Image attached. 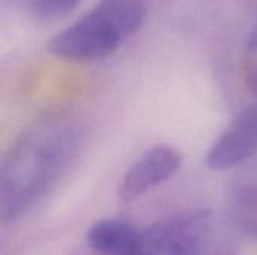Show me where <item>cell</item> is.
Here are the masks:
<instances>
[{
	"label": "cell",
	"mask_w": 257,
	"mask_h": 255,
	"mask_svg": "<svg viewBox=\"0 0 257 255\" xmlns=\"http://www.w3.org/2000/svg\"><path fill=\"white\" fill-rule=\"evenodd\" d=\"M143 0H99L65 27L48 44V51L65 60L89 62L114 53L143 24Z\"/></svg>",
	"instance_id": "obj_2"
},
{
	"label": "cell",
	"mask_w": 257,
	"mask_h": 255,
	"mask_svg": "<svg viewBox=\"0 0 257 255\" xmlns=\"http://www.w3.org/2000/svg\"><path fill=\"white\" fill-rule=\"evenodd\" d=\"M142 234L143 230L126 221L105 218L90 225L86 240L96 255H137Z\"/></svg>",
	"instance_id": "obj_6"
},
{
	"label": "cell",
	"mask_w": 257,
	"mask_h": 255,
	"mask_svg": "<svg viewBox=\"0 0 257 255\" xmlns=\"http://www.w3.org/2000/svg\"><path fill=\"white\" fill-rule=\"evenodd\" d=\"M182 165V155L172 146L160 144L146 150L122 177L117 197L122 203L130 204L152 191L154 188L170 180Z\"/></svg>",
	"instance_id": "obj_4"
},
{
	"label": "cell",
	"mask_w": 257,
	"mask_h": 255,
	"mask_svg": "<svg viewBox=\"0 0 257 255\" xmlns=\"http://www.w3.org/2000/svg\"><path fill=\"white\" fill-rule=\"evenodd\" d=\"M242 74L250 90L257 95V27L251 32L242 51Z\"/></svg>",
	"instance_id": "obj_8"
},
{
	"label": "cell",
	"mask_w": 257,
	"mask_h": 255,
	"mask_svg": "<svg viewBox=\"0 0 257 255\" xmlns=\"http://www.w3.org/2000/svg\"><path fill=\"white\" fill-rule=\"evenodd\" d=\"M14 8L23 11L24 14L39 18L53 20L71 12L80 0H8Z\"/></svg>",
	"instance_id": "obj_7"
},
{
	"label": "cell",
	"mask_w": 257,
	"mask_h": 255,
	"mask_svg": "<svg viewBox=\"0 0 257 255\" xmlns=\"http://www.w3.org/2000/svg\"><path fill=\"white\" fill-rule=\"evenodd\" d=\"M257 153V104L244 110L214 141L206 164L211 170L224 171L238 167Z\"/></svg>",
	"instance_id": "obj_5"
},
{
	"label": "cell",
	"mask_w": 257,
	"mask_h": 255,
	"mask_svg": "<svg viewBox=\"0 0 257 255\" xmlns=\"http://www.w3.org/2000/svg\"><path fill=\"white\" fill-rule=\"evenodd\" d=\"M83 144V128L69 116H51L29 128L2 167V219L18 218L44 197L78 158Z\"/></svg>",
	"instance_id": "obj_1"
},
{
	"label": "cell",
	"mask_w": 257,
	"mask_h": 255,
	"mask_svg": "<svg viewBox=\"0 0 257 255\" xmlns=\"http://www.w3.org/2000/svg\"><path fill=\"white\" fill-rule=\"evenodd\" d=\"M214 216L197 210L158 221L143 230L137 255H220Z\"/></svg>",
	"instance_id": "obj_3"
}]
</instances>
